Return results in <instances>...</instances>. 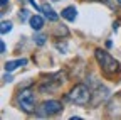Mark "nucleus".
Wrapping results in <instances>:
<instances>
[{"mask_svg":"<svg viewBox=\"0 0 121 120\" xmlns=\"http://www.w3.org/2000/svg\"><path fill=\"white\" fill-rule=\"evenodd\" d=\"M4 81H5V83H10V81H12V76H10V74H5V76H4Z\"/></svg>","mask_w":121,"mask_h":120,"instance_id":"ddd939ff","label":"nucleus"},{"mask_svg":"<svg viewBox=\"0 0 121 120\" xmlns=\"http://www.w3.org/2000/svg\"><path fill=\"white\" fill-rule=\"evenodd\" d=\"M116 2H118V4H119V5H121V0H116Z\"/></svg>","mask_w":121,"mask_h":120,"instance_id":"f3484780","label":"nucleus"},{"mask_svg":"<svg viewBox=\"0 0 121 120\" xmlns=\"http://www.w3.org/2000/svg\"><path fill=\"white\" fill-rule=\"evenodd\" d=\"M60 110H62V103L59 100H45L40 105V108L37 110V115L39 117H52V115L59 113Z\"/></svg>","mask_w":121,"mask_h":120,"instance_id":"39448f33","label":"nucleus"},{"mask_svg":"<svg viewBox=\"0 0 121 120\" xmlns=\"http://www.w3.org/2000/svg\"><path fill=\"white\" fill-rule=\"evenodd\" d=\"M19 17H20V20H22V22L29 20V19H30V17H29V10H25V9H24V10H20V14H19Z\"/></svg>","mask_w":121,"mask_h":120,"instance_id":"9b49d317","label":"nucleus"},{"mask_svg":"<svg viewBox=\"0 0 121 120\" xmlns=\"http://www.w3.org/2000/svg\"><path fill=\"white\" fill-rule=\"evenodd\" d=\"M94 56H96V61H98V64L101 66V69H103V73L106 74V76H114V74H118V73L121 71L119 61H116V59H114L111 54H108L106 51L96 49V51H94Z\"/></svg>","mask_w":121,"mask_h":120,"instance_id":"f257e3e1","label":"nucleus"},{"mask_svg":"<svg viewBox=\"0 0 121 120\" xmlns=\"http://www.w3.org/2000/svg\"><path fill=\"white\" fill-rule=\"evenodd\" d=\"M10 31H12V22L4 20V22H2V27H0V32H2V34H7V32H10Z\"/></svg>","mask_w":121,"mask_h":120,"instance_id":"9d476101","label":"nucleus"},{"mask_svg":"<svg viewBox=\"0 0 121 120\" xmlns=\"http://www.w3.org/2000/svg\"><path fill=\"white\" fill-rule=\"evenodd\" d=\"M40 12L45 15V19H49L51 22H56V20L59 19V15L54 12V9H52L49 4H44V5H40Z\"/></svg>","mask_w":121,"mask_h":120,"instance_id":"0eeeda50","label":"nucleus"},{"mask_svg":"<svg viewBox=\"0 0 121 120\" xmlns=\"http://www.w3.org/2000/svg\"><path fill=\"white\" fill-rule=\"evenodd\" d=\"M64 81H66V74L62 71H59V73H54L52 76H49L45 81H42L40 86H39V90L42 93H47V91L51 93V91H54V90H57L59 86H62Z\"/></svg>","mask_w":121,"mask_h":120,"instance_id":"7ed1b4c3","label":"nucleus"},{"mask_svg":"<svg viewBox=\"0 0 121 120\" xmlns=\"http://www.w3.org/2000/svg\"><path fill=\"white\" fill-rule=\"evenodd\" d=\"M7 4H9V0H0V5H2V9H5Z\"/></svg>","mask_w":121,"mask_h":120,"instance_id":"2eb2a0df","label":"nucleus"},{"mask_svg":"<svg viewBox=\"0 0 121 120\" xmlns=\"http://www.w3.org/2000/svg\"><path fill=\"white\" fill-rule=\"evenodd\" d=\"M60 15H62L66 20H69V22H74L76 17H78V10H76V7H66V9H62Z\"/></svg>","mask_w":121,"mask_h":120,"instance_id":"6e6552de","label":"nucleus"},{"mask_svg":"<svg viewBox=\"0 0 121 120\" xmlns=\"http://www.w3.org/2000/svg\"><path fill=\"white\" fill-rule=\"evenodd\" d=\"M35 44H37V46H44V44H45V36H35Z\"/></svg>","mask_w":121,"mask_h":120,"instance_id":"f8f14e48","label":"nucleus"},{"mask_svg":"<svg viewBox=\"0 0 121 120\" xmlns=\"http://www.w3.org/2000/svg\"><path fill=\"white\" fill-rule=\"evenodd\" d=\"M91 2H106V0H91Z\"/></svg>","mask_w":121,"mask_h":120,"instance_id":"dca6fc26","label":"nucleus"},{"mask_svg":"<svg viewBox=\"0 0 121 120\" xmlns=\"http://www.w3.org/2000/svg\"><path fill=\"white\" fill-rule=\"evenodd\" d=\"M91 91H89V88L86 86V85H76L72 90H71V93L67 95V98L74 103V105H87L89 103V100H91Z\"/></svg>","mask_w":121,"mask_h":120,"instance_id":"f03ea898","label":"nucleus"},{"mask_svg":"<svg viewBox=\"0 0 121 120\" xmlns=\"http://www.w3.org/2000/svg\"><path fill=\"white\" fill-rule=\"evenodd\" d=\"M20 108L25 112V113H30L34 112V107H35V95L30 88H25L19 93V98H17Z\"/></svg>","mask_w":121,"mask_h":120,"instance_id":"20e7f679","label":"nucleus"},{"mask_svg":"<svg viewBox=\"0 0 121 120\" xmlns=\"http://www.w3.org/2000/svg\"><path fill=\"white\" fill-rule=\"evenodd\" d=\"M0 49H2V54L7 51V46H5V42H4V41H2V44H0Z\"/></svg>","mask_w":121,"mask_h":120,"instance_id":"4468645a","label":"nucleus"},{"mask_svg":"<svg viewBox=\"0 0 121 120\" xmlns=\"http://www.w3.org/2000/svg\"><path fill=\"white\" fill-rule=\"evenodd\" d=\"M29 24H30V27H32L34 31H40V29L44 27V19L40 15H32L29 19Z\"/></svg>","mask_w":121,"mask_h":120,"instance_id":"1a4fd4ad","label":"nucleus"},{"mask_svg":"<svg viewBox=\"0 0 121 120\" xmlns=\"http://www.w3.org/2000/svg\"><path fill=\"white\" fill-rule=\"evenodd\" d=\"M27 64V59L25 58H22V59H13V61H7L5 63V71L7 73H12V71H15L17 68H22V66H25Z\"/></svg>","mask_w":121,"mask_h":120,"instance_id":"423d86ee","label":"nucleus"}]
</instances>
